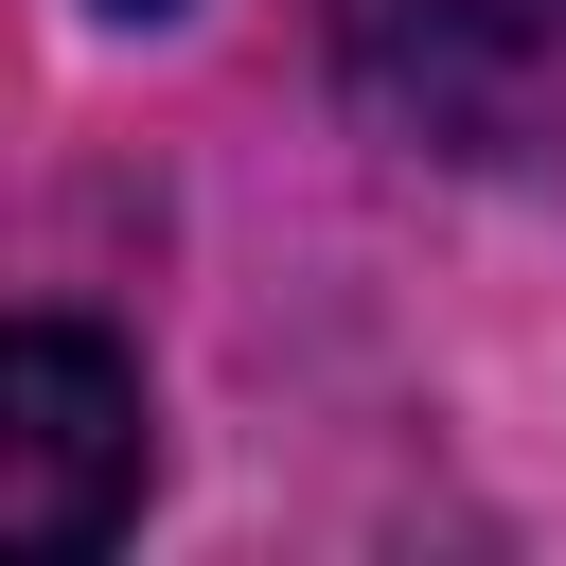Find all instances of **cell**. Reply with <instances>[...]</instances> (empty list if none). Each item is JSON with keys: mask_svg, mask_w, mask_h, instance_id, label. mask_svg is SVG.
Returning <instances> with one entry per match:
<instances>
[{"mask_svg": "<svg viewBox=\"0 0 566 566\" xmlns=\"http://www.w3.org/2000/svg\"><path fill=\"white\" fill-rule=\"evenodd\" d=\"M124 513H142V371L106 336L35 318L18 371H0V531L18 548H106Z\"/></svg>", "mask_w": 566, "mask_h": 566, "instance_id": "6da1fadb", "label": "cell"}, {"mask_svg": "<svg viewBox=\"0 0 566 566\" xmlns=\"http://www.w3.org/2000/svg\"><path fill=\"white\" fill-rule=\"evenodd\" d=\"M318 35L389 124H495L566 53V0H318Z\"/></svg>", "mask_w": 566, "mask_h": 566, "instance_id": "7a4b0ae2", "label": "cell"}, {"mask_svg": "<svg viewBox=\"0 0 566 566\" xmlns=\"http://www.w3.org/2000/svg\"><path fill=\"white\" fill-rule=\"evenodd\" d=\"M106 18H159V0H106Z\"/></svg>", "mask_w": 566, "mask_h": 566, "instance_id": "3957f363", "label": "cell"}]
</instances>
